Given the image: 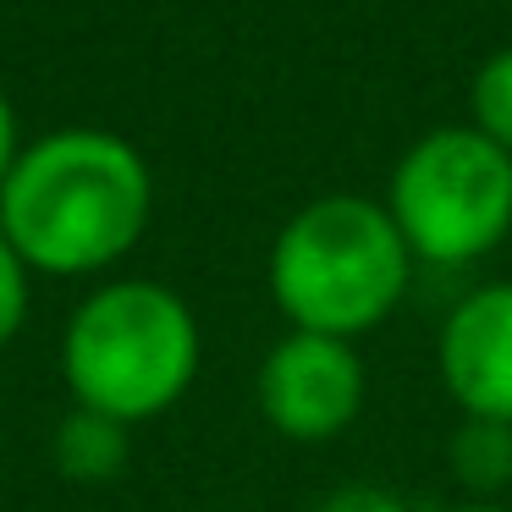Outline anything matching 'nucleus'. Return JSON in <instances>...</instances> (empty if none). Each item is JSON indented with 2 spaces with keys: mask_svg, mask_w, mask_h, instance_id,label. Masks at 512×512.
Returning <instances> with one entry per match:
<instances>
[{
  "mask_svg": "<svg viewBox=\"0 0 512 512\" xmlns=\"http://www.w3.org/2000/svg\"><path fill=\"white\" fill-rule=\"evenodd\" d=\"M446 468L479 501L512 485V424L501 419H463L446 441Z\"/></svg>",
  "mask_w": 512,
  "mask_h": 512,
  "instance_id": "nucleus-8",
  "label": "nucleus"
},
{
  "mask_svg": "<svg viewBox=\"0 0 512 512\" xmlns=\"http://www.w3.org/2000/svg\"><path fill=\"white\" fill-rule=\"evenodd\" d=\"M28 303H34V270L0 232V347H12L28 325Z\"/></svg>",
  "mask_w": 512,
  "mask_h": 512,
  "instance_id": "nucleus-10",
  "label": "nucleus"
},
{
  "mask_svg": "<svg viewBox=\"0 0 512 512\" xmlns=\"http://www.w3.org/2000/svg\"><path fill=\"white\" fill-rule=\"evenodd\" d=\"M413 276V248L402 243L386 204L364 193H320L270 243V298L292 331L353 336L375 331L402 303Z\"/></svg>",
  "mask_w": 512,
  "mask_h": 512,
  "instance_id": "nucleus-2",
  "label": "nucleus"
},
{
  "mask_svg": "<svg viewBox=\"0 0 512 512\" xmlns=\"http://www.w3.org/2000/svg\"><path fill=\"white\" fill-rule=\"evenodd\" d=\"M386 210L424 265H474L512 232V155L474 122L424 133L391 171Z\"/></svg>",
  "mask_w": 512,
  "mask_h": 512,
  "instance_id": "nucleus-4",
  "label": "nucleus"
},
{
  "mask_svg": "<svg viewBox=\"0 0 512 512\" xmlns=\"http://www.w3.org/2000/svg\"><path fill=\"white\" fill-rule=\"evenodd\" d=\"M17 155H23V127H17V105H12V94H0V182L12 177Z\"/></svg>",
  "mask_w": 512,
  "mask_h": 512,
  "instance_id": "nucleus-12",
  "label": "nucleus"
},
{
  "mask_svg": "<svg viewBox=\"0 0 512 512\" xmlns=\"http://www.w3.org/2000/svg\"><path fill=\"white\" fill-rule=\"evenodd\" d=\"M435 364L463 419L512 424V281H490L446 314Z\"/></svg>",
  "mask_w": 512,
  "mask_h": 512,
  "instance_id": "nucleus-6",
  "label": "nucleus"
},
{
  "mask_svg": "<svg viewBox=\"0 0 512 512\" xmlns=\"http://www.w3.org/2000/svg\"><path fill=\"white\" fill-rule=\"evenodd\" d=\"M468 111H474L479 133L512 155V45L479 61L474 89H468Z\"/></svg>",
  "mask_w": 512,
  "mask_h": 512,
  "instance_id": "nucleus-9",
  "label": "nucleus"
},
{
  "mask_svg": "<svg viewBox=\"0 0 512 512\" xmlns=\"http://www.w3.org/2000/svg\"><path fill=\"white\" fill-rule=\"evenodd\" d=\"M314 512H413L397 490H380V485H342L320 501Z\"/></svg>",
  "mask_w": 512,
  "mask_h": 512,
  "instance_id": "nucleus-11",
  "label": "nucleus"
},
{
  "mask_svg": "<svg viewBox=\"0 0 512 512\" xmlns=\"http://www.w3.org/2000/svg\"><path fill=\"white\" fill-rule=\"evenodd\" d=\"M155 215V171L111 127H56L23 144L0 182V232L34 276H100L122 265Z\"/></svg>",
  "mask_w": 512,
  "mask_h": 512,
  "instance_id": "nucleus-1",
  "label": "nucleus"
},
{
  "mask_svg": "<svg viewBox=\"0 0 512 512\" xmlns=\"http://www.w3.org/2000/svg\"><path fill=\"white\" fill-rule=\"evenodd\" d=\"M50 457H56L61 479H72V485H105L133 457V424L72 402V413L50 435Z\"/></svg>",
  "mask_w": 512,
  "mask_h": 512,
  "instance_id": "nucleus-7",
  "label": "nucleus"
},
{
  "mask_svg": "<svg viewBox=\"0 0 512 512\" xmlns=\"http://www.w3.org/2000/svg\"><path fill=\"white\" fill-rule=\"evenodd\" d=\"M204 336L182 292L149 276L94 287L61 331V380L72 402L122 424L160 419L199 380Z\"/></svg>",
  "mask_w": 512,
  "mask_h": 512,
  "instance_id": "nucleus-3",
  "label": "nucleus"
},
{
  "mask_svg": "<svg viewBox=\"0 0 512 512\" xmlns=\"http://www.w3.org/2000/svg\"><path fill=\"white\" fill-rule=\"evenodd\" d=\"M435 512H512V507H496V501H463V507H435Z\"/></svg>",
  "mask_w": 512,
  "mask_h": 512,
  "instance_id": "nucleus-13",
  "label": "nucleus"
},
{
  "mask_svg": "<svg viewBox=\"0 0 512 512\" xmlns=\"http://www.w3.org/2000/svg\"><path fill=\"white\" fill-rule=\"evenodd\" d=\"M364 358L342 336L292 331L259 364V413L276 435L303 446L336 441L364 413Z\"/></svg>",
  "mask_w": 512,
  "mask_h": 512,
  "instance_id": "nucleus-5",
  "label": "nucleus"
}]
</instances>
